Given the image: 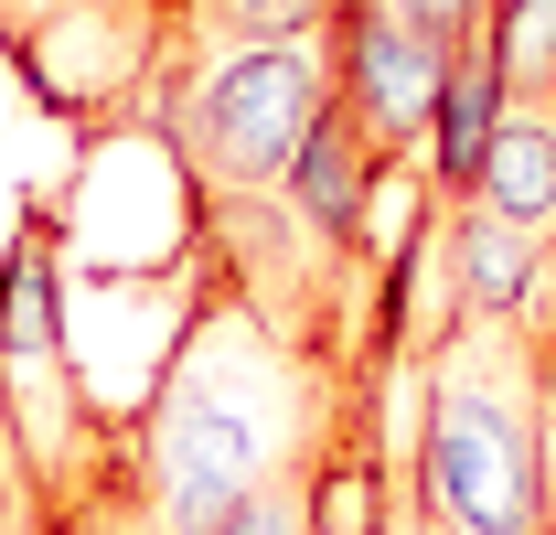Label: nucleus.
Returning <instances> with one entry per match:
<instances>
[{
    "mask_svg": "<svg viewBox=\"0 0 556 535\" xmlns=\"http://www.w3.org/2000/svg\"><path fill=\"white\" fill-rule=\"evenodd\" d=\"M332 353L289 343L268 311H247L236 289L182 333L161 397L118 450V514L139 535H214L257 482L311 471V375Z\"/></svg>",
    "mask_w": 556,
    "mask_h": 535,
    "instance_id": "1",
    "label": "nucleus"
},
{
    "mask_svg": "<svg viewBox=\"0 0 556 535\" xmlns=\"http://www.w3.org/2000/svg\"><path fill=\"white\" fill-rule=\"evenodd\" d=\"M407 493L428 535H546V343L535 322H439L417 375Z\"/></svg>",
    "mask_w": 556,
    "mask_h": 535,
    "instance_id": "2",
    "label": "nucleus"
},
{
    "mask_svg": "<svg viewBox=\"0 0 556 535\" xmlns=\"http://www.w3.org/2000/svg\"><path fill=\"white\" fill-rule=\"evenodd\" d=\"M417 525H428V514H417Z\"/></svg>",
    "mask_w": 556,
    "mask_h": 535,
    "instance_id": "16",
    "label": "nucleus"
},
{
    "mask_svg": "<svg viewBox=\"0 0 556 535\" xmlns=\"http://www.w3.org/2000/svg\"><path fill=\"white\" fill-rule=\"evenodd\" d=\"M428 278H439V311H450V322H535L546 236L503 225V214H482V203H439Z\"/></svg>",
    "mask_w": 556,
    "mask_h": 535,
    "instance_id": "5",
    "label": "nucleus"
},
{
    "mask_svg": "<svg viewBox=\"0 0 556 535\" xmlns=\"http://www.w3.org/2000/svg\"><path fill=\"white\" fill-rule=\"evenodd\" d=\"M332 108V65L321 43H236V54H193V65L161 75L150 119L172 139L182 183L225 214V203H257L289 183V150L300 129Z\"/></svg>",
    "mask_w": 556,
    "mask_h": 535,
    "instance_id": "3",
    "label": "nucleus"
},
{
    "mask_svg": "<svg viewBox=\"0 0 556 535\" xmlns=\"http://www.w3.org/2000/svg\"><path fill=\"white\" fill-rule=\"evenodd\" d=\"M471 203L503 214V225H525V236H546V225H556V108H546V97H514V108H503Z\"/></svg>",
    "mask_w": 556,
    "mask_h": 535,
    "instance_id": "8",
    "label": "nucleus"
},
{
    "mask_svg": "<svg viewBox=\"0 0 556 535\" xmlns=\"http://www.w3.org/2000/svg\"><path fill=\"white\" fill-rule=\"evenodd\" d=\"M386 11H407L417 33H439V43H460V33L492 22V0H386Z\"/></svg>",
    "mask_w": 556,
    "mask_h": 535,
    "instance_id": "13",
    "label": "nucleus"
},
{
    "mask_svg": "<svg viewBox=\"0 0 556 535\" xmlns=\"http://www.w3.org/2000/svg\"><path fill=\"white\" fill-rule=\"evenodd\" d=\"M321 65H332V108H343L386 161H417V150H428L439 75H450V43H439V33H417L407 11H386V0H343V11L321 22Z\"/></svg>",
    "mask_w": 556,
    "mask_h": 535,
    "instance_id": "4",
    "label": "nucleus"
},
{
    "mask_svg": "<svg viewBox=\"0 0 556 535\" xmlns=\"http://www.w3.org/2000/svg\"><path fill=\"white\" fill-rule=\"evenodd\" d=\"M33 503H43V482H33V461H22V428H11V397H0V535L33 525Z\"/></svg>",
    "mask_w": 556,
    "mask_h": 535,
    "instance_id": "12",
    "label": "nucleus"
},
{
    "mask_svg": "<svg viewBox=\"0 0 556 535\" xmlns=\"http://www.w3.org/2000/svg\"><path fill=\"white\" fill-rule=\"evenodd\" d=\"M535 333L556 343V225H546V289H535Z\"/></svg>",
    "mask_w": 556,
    "mask_h": 535,
    "instance_id": "14",
    "label": "nucleus"
},
{
    "mask_svg": "<svg viewBox=\"0 0 556 535\" xmlns=\"http://www.w3.org/2000/svg\"><path fill=\"white\" fill-rule=\"evenodd\" d=\"M386 150L353 129L343 108H321L311 129H300V150H289V183H278V203L332 247V258H353V268H375L364 258V236H375V194H386Z\"/></svg>",
    "mask_w": 556,
    "mask_h": 535,
    "instance_id": "6",
    "label": "nucleus"
},
{
    "mask_svg": "<svg viewBox=\"0 0 556 535\" xmlns=\"http://www.w3.org/2000/svg\"><path fill=\"white\" fill-rule=\"evenodd\" d=\"M311 471H321V461H311ZM311 471H278V482H257V493H247V503H236L214 535H311Z\"/></svg>",
    "mask_w": 556,
    "mask_h": 535,
    "instance_id": "11",
    "label": "nucleus"
},
{
    "mask_svg": "<svg viewBox=\"0 0 556 535\" xmlns=\"http://www.w3.org/2000/svg\"><path fill=\"white\" fill-rule=\"evenodd\" d=\"M492 54H503L514 97L556 108V0H492Z\"/></svg>",
    "mask_w": 556,
    "mask_h": 535,
    "instance_id": "10",
    "label": "nucleus"
},
{
    "mask_svg": "<svg viewBox=\"0 0 556 535\" xmlns=\"http://www.w3.org/2000/svg\"><path fill=\"white\" fill-rule=\"evenodd\" d=\"M43 11H54V0H0V33H33Z\"/></svg>",
    "mask_w": 556,
    "mask_h": 535,
    "instance_id": "15",
    "label": "nucleus"
},
{
    "mask_svg": "<svg viewBox=\"0 0 556 535\" xmlns=\"http://www.w3.org/2000/svg\"><path fill=\"white\" fill-rule=\"evenodd\" d=\"M503 108H514V86H503V54H492V22H482V33H460V43H450L439 119H428V150H417L439 203H471V183H482V150H492V129H503Z\"/></svg>",
    "mask_w": 556,
    "mask_h": 535,
    "instance_id": "7",
    "label": "nucleus"
},
{
    "mask_svg": "<svg viewBox=\"0 0 556 535\" xmlns=\"http://www.w3.org/2000/svg\"><path fill=\"white\" fill-rule=\"evenodd\" d=\"M343 0H182L172 11V65L193 54H236V43H321Z\"/></svg>",
    "mask_w": 556,
    "mask_h": 535,
    "instance_id": "9",
    "label": "nucleus"
}]
</instances>
